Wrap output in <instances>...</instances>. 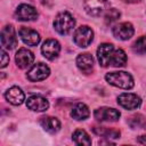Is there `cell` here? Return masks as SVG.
I'll list each match as a JSON object with an SVG mask.
<instances>
[{
	"label": "cell",
	"instance_id": "cell-4",
	"mask_svg": "<svg viewBox=\"0 0 146 146\" xmlns=\"http://www.w3.org/2000/svg\"><path fill=\"white\" fill-rule=\"evenodd\" d=\"M83 8L88 15L98 17L108 10L110 1L108 0H84Z\"/></svg>",
	"mask_w": 146,
	"mask_h": 146
},
{
	"label": "cell",
	"instance_id": "cell-2",
	"mask_svg": "<svg viewBox=\"0 0 146 146\" xmlns=\"http://www.w3.org/2000/svg\"><path fill=\"white\" fill-rule=\"evenodd\" d=\"M106 81L117 88H122V89H131L133 87V79L132 76L123 71L120 72H110L105 75Z\"/></svg>",
	"mask_w": 146,
	"mask_h": 146
},
{
	"label": "cell",
	"instance_id": "cell-12",
	"mask_svg": "<svg viewBox=\"0 0 146 146\" xmlns=\"http://www.w3.org/2000/svg\"><path fill=\"white\" fill-rule=\"evenodd\" d=\"M135 33V30H133V26L128 23V22H124V23H120L117 25H115L113 27V35L120 40H128L130 39Z\"/></svg>",
	"mask_w": 146,
	"mask_h": 146
},
{
	"label": "cell",
	"instance_id": "cell-18",
	"mask_svg": "<svg viewBox=\"0 0 146 146\" xmlns=\"http://www.w3.org/2000/svg\"><path fill=\"white\" fill-rule=\"evenodd\" d=\"M40 124L46 131H48L50 133H56L60 129V122L56 117H52V116H43V117H41Z\"/></svg>",
	"mask_w": 146,
	"mask_h": 146
},
{
	"label": "cell",
	"instance_id": "cell-27",
	"mask_svg": "<svg viewBox=\"0 0 146 146\" xmlns=\"http://www.w3.org/2000/svg\"><path fill=\"white\" fill-rule=\"evenodd\" d=\"M123 1H125V2H138L139 0H123Z\"/></svg>",
	"mask_w": 146,
	"mask_h": 146
},
{
	"label": "cell",
	"instance_id": "cell-17",
	"mask_svg": "<svg viewBox=\"0 0 146 146\" xmlns=\"http://www.w3.org/2000/svg\"><path fill=\"white\" fill-rule=\"evenodd\" d=\"M5 97H6V99H7L10 104H13V105H21V104L24 102V98H25L24 92L22 91V89L18 88V87H16V86L9 88V89L6 91Z\"/></svg>",
	"mask_w": 146,
	"mask_h": 146
},
{
	"label": "cell",
	"instance_id": "cell-20",
	"mask_svg": "<svg viewBox=\"0 0 146 146\" xmlns=\"http://www.w3.org/2000/svg\"><path fill=\"white\" fill-rule=\"evenodd\" d=\"M92 130L96 135L103 136L107 139H115V138L120 137V131L115 130V129H107L105 127H95Z\"/></svg>",
	"mask_w": 146,
	"mask_h": 146
},
{
	"label": "cell",
	"instance_id": "cell-16",
	"mask_svg": "<svg viewBox=\"0 0 146 146\" xmlns=\"http://www.w3.org/2000/svg\"><path fill=\"white\" fill-rule=\"evenodd\" d=\"M76 66L79 67L80 71H82L83 73L88 74L92 71L94 67V58L90 54L84 52V54H80L76 58Z\"/></svg>",
	"mask_w": 146,
	"mask_h": 146
},
{
	"label": "cell",
	"instance_id": "cell-15",
	"mask_svg": "<svg viewBox=\"0 0 146 146\" xmlns=\"http://www.w3.org/2000/svg\"><path fill=\"white\" fill-rule=\"evenodd\" d=\"M26 106L32 110V111H35V112H43L46 110H48L49 107V102L42 97V96H38V95H34V96H31L27 98L26 100Z\"/></svg>",
	"mask_w": 146,
	"mask_h": 146
},
{
	"label": "cell",
	"instance_id": "cell-8",
	"mask_svg": "<svg viewBox=\"0 0 146 146\" xmlns=\"http://www.w3.org/2000/svg\"><path fill=\"white\" fill-rule=\"evenodd\" d=\"M50 74L49 67L43 63H38L31 67V70L27 72V79L30 81H42L46 78H48Z\"/></svg>",
	"mask_w": 146,
	"mask_h": 146
},
{
	"label": "cell",
	"instance_id": "cell-22",
	"mask_svg": "<svg viewBox=\"0 0 146 146\" xmlns=\"http://www.w3.org/2000/svg\"><path fill=\"white\" fill-rule=\"evenodd\" d=\"M128 123L132 129H146V119L141 114H135L130 116Z\"/></svg>",
	"mask_w": 146,
	"mask_h": 146
},
{
	"label": "cell",
	"instance_id": "cell-21",
	"mask_svg": "<svg viewBox=\"0 0 146 146\" xmlns=\"http://www.w3.org/2000/svg\"><path fill=\"white\" fill-rule=\"evenodd\" d=\"M72 138H73L74 143L78 145H91V139H90L89 135L82 129L75 130Z\"/></svg>",
	"mask_w": 146,
	"mask_h": 146
},
{
	"label": "cell",
	"instance_id": "cell-14",
	"mask_svg": "<svg viewBox=\"0 0 146 146\" xmlns=\"http://www.w3.org/2000/svg\"><path fill=\"white\" fill-rule=\"evenodd\" d=\"M18 34L22 41L27 46H36L40 42V35L36 31L29 27H21Z\"/></svg>",
	"mask_w": 146,
	"mask_h": 146
},
{
	"label": "cell",
	"instance_id": "cell-25",
	"mask_svg": "<svg viewBox=\"0 0 146 146\" xmlns=\"http://www.w3.org/2000/svg\"><path fill=\"white\" fill-rule=\"evenodd\" d=\"M0 54H1V64H0V67L3 68V67L7 66V64H9V56L7 55V52L3 49H1Z\"/></svg>",
	"mask_w": 146,
	"mask_h": 146
},
{
	"label": "cell",
	"instance_id": "cell-11",
	"mask_svg": "<svg viewBox=\"0 0 146 146\" xmlns=\"http://www.w3.org/2000/svg\"><path fill=\"white\" fill-rule=\"evenodd\" d=\"M41 51L47 59L54 60L55 58H57V56L60 51L59 42L55 39H48L43 42V44L41 47Z\"/></svg>",
	"mask_w": 146,
	"mask_h": 146
},
{
	"label": "cell",
	"instance_id": "cell-5",
	"mask_svg": "<svg viewBox=\"0 0 146 146\" xmlns=\"http://www.w3.org/2000/svg\"><path fill=\"white\" fill-rule=\"evenodd\" d=\"M94 39V32L89 26H80L73 34V40L76 46L81 48L88 47Z\"/></svg>",
	"mask_w": 146,
	"mask_h": 146
},
{
	"label": "cell",
	"instance_id": "cell-26",
	"mask_svg": "<svg viewBox=\"0 0 146 146\" xmlns=\"http://www.w3.org/2000/svg\"><path fill=\"white\" fill-rule=\"evenodd\" d=\"M137 141L139 143V144H143V145H146V135H144V136H140L138 139H137Z\"/></svg>",
	"mask_w": 146,
	"mask_h": 146
},
{
	"label": "cell",
	"instance_id": "cell-19",
	"mask_svg": "<svg viewBox=\"0 0 146 146\" xmlns=\"http://www.w3.org/2000/svg\"><path fill=\"white\" fill-rule=\"evenodd\" d=\"M89 115H90V111L88 106L83 103H78L71 111V116L78 121L86 120L89 117Z\"/></svg>",
	"mask_w": 146,
	"mask_h": 146
},
{
	"label": "cell",
	"instance_id": "cell-13",
	"mask_svg": "<svg viewBox=\"0 0 146 146\" xmlns=\"http://www.w3.org/2000/svg\"><path fill=\"white\" fill-rule=\"evenodd\" d=\"M15 60H16V64H17V66L19 68H26V67H29V66L32 65V63L34 60V55L29 49L21 48L16 52Z\"/></svg>",
	"mask_w": 146,
	"mask_h": 146
},
{
	"label": "cell",
	"instance_id": "cell-10",
	"mask_svg": "<svg viewBox=\"0 0 146 146\" xmlns=\"http://www.w3.org/2000/svg\"><path fill=\"white\" fill-rule=\"evenodd\" d=\"M117 103L125 110H136L140 106L141 99L135 94L123 92L117 97Z\"/></svg>",
	"mask_w": 146,
	"mask_h": 146
},
{
	"label": "cell",
	"instance_id": "cell-24",
	"mask_svg": "<svg viewBox=\"0 0 146 146\" xmlns=\"http://www.w3.org/2000/svg\"><path fill=\"white\" fill-rule=\"evenodd\" d=\"M120 15H121V14H120V11H119L117 9H115V8L108 9V10L106 11V15H105V23H106L107 25H110V24L116 22V21L120 18Z\"/></svg>",
	"mask_w": 146,
	"mask_h": 146
},
{
	"label": "cell",
	"instance_id": "cell-1",
	"mask_svg": "<svg viewBox=\"0 0 146 146\" xmlns=\"http://www.w3.org/2000/svg\"><path fill=\"white\" fill-rule=\"evenodd\" d=\"M97 58L103 67H121L127 63V55L122 49H115L112 43H102L97 49Z\"/></svg>",
	"mask_w": 146,
	"mask_h": 146
},
{
	"label": "cell",
	"instance_id": "cell-6",
	"mask_svg": "<svg viewBox=\"0 0 146 146\" xmlns=\"http://www.w3.org/2000/svg\"><path fill=\"white\" fill-rule=\"evenodd\" d=\"M95 119L100 122H114L120 117V112L112 107H99L94 112Z\"/></svg>",
	"mask_w": 146,
	"mask_h": 146
},
{
	"label": "cell",
	"instance_id": "cell-7",
	"mask_svg": "<svg viewBox=\"0 0 146 146\" xmlns=\"http://www.w3.org/2000/svg\"><path fill=\"white\" fill-rule=\"evenodd\" d=\"M1 44L3 49H14L17 46V38H16V33L15 30L11 25H7L3 27V30L1 31Z\"/></svg>",
	"mask_w": 146,
	"mask_h": 146
},
{
	"label": "cell",
	"instance_id": "cell-3",
	"mask_svg": "<svg viewBox=\"0 0 146 146\" xmlns=\"http://www.w3.org/2000/svg\"><path fill=\"white\" fill-rule=\"evenodd\" d=\"M74 25H75V19L67 11L59 13L54 19V27L62 35H65L68 32H71Z\"/></svg>",
	"mask_w": 146,
	"mask_h": 146
},
{
	"label": "cell",
	"instance_id": "cell-9",
	"mask_svg": "<svg viewBox=\"0 0 146 146\" xmlns=\"http://www.w3.org/2000/svg\"><path fill=\"white\" fill-rule=\"evenodd\" d=\"M15 17L18 21H23V22L34 21L38 18V11L34 7L26 5V3H22L17 7L15 11Z\"/></svg>",
	"mask_w": 146,
	"mask_h": 146
},
{
	"label": "cell",
	"instance_id": "cell-23",
	"mask_svg": "<svg viewBox=\"0 0 146 146\" xmlns=\"http://www.w3.org/2000/svg\"><path fill=\"white\" fill-rule=\"evenodd\" d=\"M132 50L135 54L143 55L146 52V36H140L132 44Z\"/></svg>",
	"mask_w": 146,
	"mask_h": 146
}]
</instances>
